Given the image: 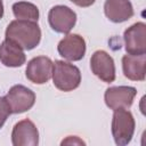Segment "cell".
<instances>
[{
  "mask_svg": "<svg viewBox=\"0 0 146 146\" xmlns=\"http://www.w3.org/2000/svg\"><path fill=\"white\" fill-rule=\"evenodd\" d=\"M5 35L6 39L14 41L23 50H32L40 43L41 30L38 22L15 19L8 24Z\"/></svg>",
  "mask_w": 146,
  "mask_h": 146,
  "instance_id": "1",
  "label": "cell"
},
{
  "mask_svg": "<svg viewBox=\"0 0 146 146\" xmlns=\"http://www.w3.org/2000/svg\"><path fill=\"white\" fill-rule=\"evenodd\" d=\"M51 75L54 86L60 91H72L81 83L80 70L75 65L64 60H55Z\"/></svg>",
  "mask_w": 146,
  "mask_h": 146,
  "instance_id": "2",
  "label": "cell"
},
{
  "mask_svg": "<svg viewBox=\"0 0 146 146\" xmlns=\"http://www.w3.org/2000/svg\"><path fill=\"white\" fill-rule=\"evenodd\" d=\"M112 135L116 145L123 146L131 141L135 132V119L130 111L116 110L112 119Z\"/></svg>",
  "mask_w": 146,
  "mask_h": 146,
  "instance_id": "3",
  "label": "cell"
},
{
  "mask_svg": "<svg viewBox=\"0 0 146 146\" xmlns=\"http://www.w3.org/2000/svg\"><path fill=\"white\" fill-rule=\"evenodd\" d=\"M11 113L19 114L31 110L35 103V94L23 84L13 86L5 96Z\"/></svg>",
  "mask_w": 146,
  "mask_h": 146,
  "instance_id": "4",
  "label": "cell"
},
{
  "mask_svg": "<svg viewBox=\"0 0 146 146\" xmlns=\"http://www.w3.org/2000/svg\"><path fill=\"white\" fill-rule=\"evenodd\" d=\"M136 95V88L129 86H117L107 88L104 94V99L106 106L113 111L128 110L132 105Z\"/></svg>",
  "mask_w": 146,
  "mask_h": 146,
  "instance_id": "5",
  "label": "cell"
},
{
  "mask_svg": "<svg viewBox=\"0 0 146 146\" xmlns=\"http://www.w3.org/2000/svg\"><path fill=\"white\" fill-rule=\"evenodd\" d=\"M48 22L55 32L66 34L74 27L76 23V14L67 6L57 5L49 10Z\"/></svg>",
  "mask_w": 146,
  "mask_h": 146,
  "instance_id": "6",
  "label": "cell"
},
{
  "mask_svg": "<svg viewBox=\"0 0 146 146\" xmlns=\"http://www.w3.org/2000/svg\"><path fill=\"white\" fill-rule=\"evenodd\" d=\"M90 68L92 73L105 83L115 80V64L111 55L105 50H96L90 58Z\"/></svg>",
  "mask_w": 146,
  "mask_h": 146,
  "instance_id": "7",
  "label": "cell"
},
{
  "mask_svg": "<svg viewBox=\"0 0 146 146\" xmlns=\"http://www.w3.org/2000/svg\"><path fill=\"white\" fill-rule=\"evenodd\" d=\"M124 48L129 55H143L146 52V25L143 22L132 24L123 34Z\"/></svg>",
  "mask_w": 146,
  "mask_h": 146,
  "instance_id": "8",
  "label": "cell"
},
{
  "mask_svg": "<svg viewBox=\"0 0 146 146\" xmlns=\"http://www.w3.org/2000/svg\"><path fill=\"white\" fill-rule=\"evenodd\" d=\"M52 66L54 63L49 57L36 56L27 63L25 70L26 79L35 84H44L51 78Z\"/></svg>",
  "mask_w": 146,
  "mask_h": 146,
  "instance_id": "9",
  "label": "cell"
},
{
  "mask_svg": "<svg viewBox=\"0 0 146 146\" xmlns=\"http://www.w3.org/2000/svg\"><path fill=\"white\" fill-rule=\"evenodd\" d=\"M57 51L67 60H81L86 54V41L79 34H67L58 42Z\"/></svg>",
  "mask_w": 146,
  "mask_h": 146,
  "instance_id": "10",
  "label": "cell"
},
{
  "mask_svg": "<svg viewBox=\"0 0 146 146\" xmlns=\"http://www.w3.org/2000/svg\"><path fill=\"white\" fill-rule=\"evenodd\" d=\"M11 143L14 146H36L39 144V131L35 124L29 119L18 121L13 128Z\"/></svg>",
  "mask_w": 146,
  "mask_h": 146,
  "instance_id": "11",
  "label": "cell"
},
{
  "mask_svg": "<svg viewBox=\"0 0 146 146\" xmlns=\"http://www.w3.org/2000/svg\"><path fill=\"white\" fill-rule=\"evenodd\" d=\"M122 70L127 79L132 81H144L146 75V56L124 55L122 57Z\"/></svg>",
  "mask_w": 146,
  "mask_h": 146,
  "instance_id": "12",
  "label": "cell"
},
{
  "mask_svg": "<svg viewBox=\"0 0 146 146\" xmlns=\"http://www.w3.org/2000/svg\"><path fill=\"white\" fill-rule=\"evenodd\" d=\"M104 13L113 23H123L133 16V7L130 0H106Z\"/></svg>",
  "mask_w": 146,
  "mask_h": 146,
  "instance_id": "13",
  "label": "cell"
},
{
  "mask_svg": "<svg viewBox=\"0 0 146 146\" xmlns=\"http://www.w3.org/2000/svg\"><path fill=\"white\" fill-rule=\"evenodd\" d=\"M26 57L23 49L9 39H5L0 44V62L7 67H19L25 64Z\"/></svg>",
  "mask_w": 146,
  "mask_h": 146,
  "instance_id": "14",
  "label": "cell"
},
{
  "mask_svg": "<svg viewBox=\"0 0 146 146\" xmlns=\"http://www.w3.org/2000/svg\"><path fill=\"white\" fill-rule=\"evenodd\" d=\"M13 14L17 19H26L32 22L39 21V9L35 5L27 1H18L13 5Z\"/></svg>",
  "mask_w": 146,
  "mask_h": 146,
  "instance_id": "15",
  "label": "cell"
},
{
  "mask_svg": "<svg viewBox=\"0 0 146 146\" xmlns=\"http://www.w3.org/2000/svg\"><path fill=\"white\" fill-rule=\"evenodd\" d=\"M10 114H11V111L8 102L6 100L5 97H0V129L3 127L6 120Z\"/></svg>",
  "mask_w": 146,
  "mask_h": 146,
  "instance_id": "16",
  "label": "cell"
},
{
  "mask_svg": "<svg viewBox=\"0 0 146 146\" xmlns=\"http://www.w3.org/2000/svg\"><path fill=\"white\" fill-rule=\"evenodd\" d=\"M62 145H71V144H76V145H86V143L83 140H81L79 137L76 136H68L66 139H64L62 143Z\"/></svg>",
  "mask_w": 146,
  "mask_h": 146,
  "instance_id": "17",
  "label": "cell"
},
{
  "mask_svg": "<svg viewBox=\"0 0 146 146\" xmlns=\"http://www.w3.org/2000/svg\"><path fill=\"white\" fill-rule=\"evenodd\" d=\"M71 2H73L74 5L79 6V7H82V8H87V7H90L91 5H94V2L96 0H70Z\"/></svg>",
  "mask_w": 146,
  "mask_h": 146,
  "instance_id": "18",
  "label": "cell"
},
{
  "mask_svg": "<svg viewBox=\"0 0 146 146\" xmlns=\"http://www.w3.org/2000/svg\"><path fill=\"white\" fill-rule=\"evenodd\" d=\"M3 16V3H2V0H0V19L2 18Z\"/></svg>",
  "mask_w": 146,
  "mask_h": 146,
  "instance_id": "19",
  "label": "cell"
}]
</instances>
